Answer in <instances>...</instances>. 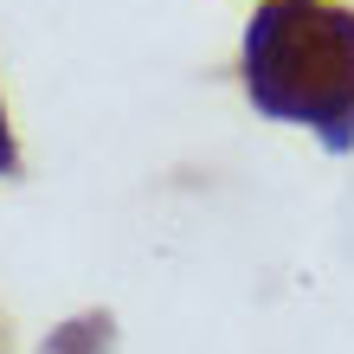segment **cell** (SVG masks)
I'll list each match as a JSON object with an SVG mask.
<instances>
[{"label": "cell", "mask_w": 354, "mask_h": 354, "mask_svg": "<svg viewBox=\"0 0 354 354\" xmlns=\"http://www.w3.org/2000/svg\"><path fill=\"white\" fill-rule=\"evenodd\" d=\"M19 168V149H13V129H7V103H0V174Z\"/></svg>", "instance_id": "3957f363"}, {"label": "cell", "mask_w": 354, "mask_h": 354, "mask_svg": "<svg viewBox=\"0 0 354 354\" xmlns=\"http://www.w3.org/2000/svg\"><path fill=\"white\" fill-rule=\"evenodd\" d=\"M245 97L277 122H303L322 149H354V7L270 0L245 26Z\"/></svg>", "instance_id": "6da1fadb"}, {"label": "cell", "mask_w": 354, "mask_h": 354, "mask_svg": "<svg viewBox=\"0 0 354 354\" xmlns=\"http://www.w3.org/2000/svg\"><path fill=\"white\" fill-rule=\"evenodd\" d=\"M116 322L110 316H71L58 335H46V354H110Z\"/></svg>", "instance_id": "7a4b0ae2"}]
</instances>
